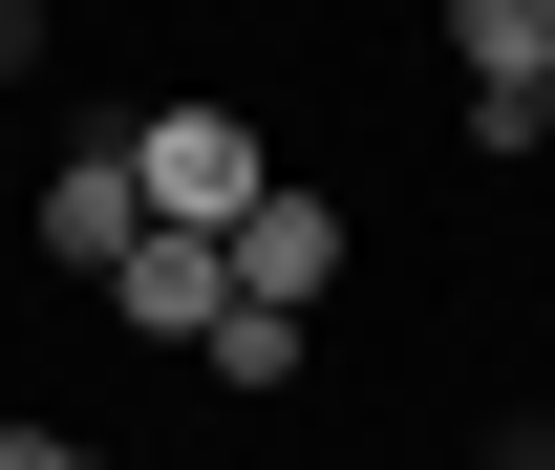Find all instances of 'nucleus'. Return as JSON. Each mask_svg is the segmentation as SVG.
<instances>
[{
  "instance_id": "7ed1b4c3",
  "label": "nucleus",
  "mask_w": 555,
  "mask_h": 470,
  "mask_svg": "<svg viewBox=\"0 0 555 470\" xmlns=\"http://www.w3.org/2000/svg\"><path fill=\"white\" fill-rule=\"evenodd\" d=\"M107 321H129V342H193V364H214V321H235V257H214V236H129Z\"/></svg>"
},
{
  "instance_id": "20e7f679",
  "label": "nucleus",
  "mask_w": 555,
  "mask_h": 470,
  "mask_svg": "<svg viewBox=\"0 0 555 470\" xmlns=\"http://www.w3.org/2000/svg\"><path fill=\"white\" fill-rule=\"evenodd\" d=\"M214 257H235V300H257V321H299V300L343 278V214H321L299 172H278V193H257V236H214Z\"/></svg>"
},
{
  "instance_id": "0eeeda50",
  "label": "nucleus",
  "mask_w": 555,
  "mask_h": 470,
  "mask_svg": "<svg viewBox=\"0 0 555 470\" xmlns=\"http://www.w3.org/2000/svg\"><path fill=\"white\" fill-rule=\"evenodd\" d=\"M534 150H555V86H534Z\"/></svg>"
},
{
  "instance_id": "39448f33",
  "label": "nucleus",
  "mask_w": 555,
  "mask_h": 470,
  "mask_svg": "<svg viewBox=\"0 0 555 470\" xmlns=\"http://www.w3.org/2000/svg\"><path fill=\"white\" fill-rule=\"evenodd\" d=\"M129 236H150V193H129V150H65V172H43V257H86V278H129Z\"/></svg>"
},
{
  "instance_id": "423d86ee",
  "label": "nucleus",
  "mask_w": 555,
  "mask_h": 470,
  "mask_svg": "<svg viewBox=\"0 0 555 470\" xmlns=\"http://www.w3.org/2000/svg\"><path fill=\"white\" fill-rule=\"evenodd\" d=\"M0 470H86V449H65V428H22V406H0Z\"/></svg>"
},
{
  "instance_id": "f03ea898",
  "label": "nucleus",
  "mask_w": 555,
  "mask_h": 470,
  "mask_svg": "<svg viewBox=\"0 0 555 470\" xmlns=\"http://www.w3.org/2000/svg\"><path fill=\"white\" fill-rule=\"evenodd\" d=\"M449 65H470V129H491V150H534V86H555V0H470V22H449Z\"/></svg>"
},
{
  "instance_id": "f257e3e1",
  "label": "nucleus",
  "mask_w": 555,
  "mask_h": 470,
  "mask_svg": "<svg viewBox=\"0 0 555 470\" xmlns=\"http://www.w3.org/2000/svg\"><path fill=\"white\" fill-rule=\"evenodd\" d=\"M129 193H150V236H257L278 150L235 129V107H150V129H129Z\"/></svg>"
}]
</instances>
